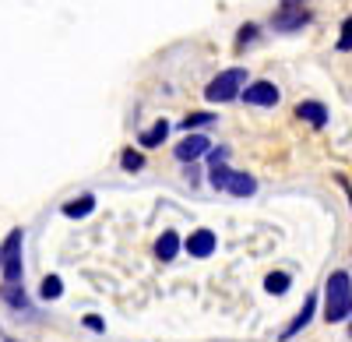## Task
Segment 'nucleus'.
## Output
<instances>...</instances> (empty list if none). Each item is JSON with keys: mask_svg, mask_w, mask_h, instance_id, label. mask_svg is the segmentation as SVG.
I'll return each instance as SVG.
<instances>
[{"mask_svg": "<svg viewBox=\"0 0 352 342\" xmlns=\"http://www.w3.org/2000/svg\"><path fill=\"white\" fill-rule=\"evenodd\" d=\"M352 314V279L349 272H331L324 286V321H345Z\"/></svg>", "mask_w": 352, "mask_h": 342, "instance_id": "f257e3e1", "label": "nucleus"}, {"mask_svg": "<svg viewBox=\"0 0 352 342\" xmlns=\"http://www.w3.org/2000/svg\"><path fill=\"white\" fill-rule=\"evenodd\" d=\"M296 117L307 120L310 127H324V124H328V106L317 103V99H307V103L296 106Z\"/></svg>", "mask_w": 352, "mask_h": 342, "instance_id": "6e6552de", "label": "nucleus"}, {"mask_svg": "<svg viewBox=\"0 0 352 342\" xmlns=\"http://www.w3.org/2000/svg\"><path fill=\"white\" fill-rule=\"evenodd\" d=\"M338 50H342V53H349V50H352V18H345V21H342V32H338Z\"/></svg>", "mask_w": 352, "mask_h": 342, "instance_id": "aec40b11", "label": "nucleus"}, {"mask_svg": "<svg viewBox=\"0 0 352 342\" xmlns=\"http://www.w3.org/2000/svg\"><path fill=\"white\" fill-rule=\"evenodd\" d=\"M314 310H317V297L310 293V297L303 300V307H300V314H296V318H292V325H289V328L282 332V339H292V335H296L300 328H307V325L314 321Z\"/></svg>", "mask_w": 352, "mask_h": 342, "instance_id": "1a4fd4ad", "label": "nucleus"}, {"mask_svg": "<svg viewBox=\"0 0 352 342\" xmlns=\"http://www.w3.org/2000/svg\"><path fill=\"white\" fill-rule=\"evenodd\" d=\"M166 134H169V120H159L155 127H148V131L141 134V145L144 149H155V145H162V141H166Z\"/></svg>", "mask_w": 352, "mask_h": 342, "instance_id": "4468645a", "label": "nucleus"}, {"mask_svg": "<svg viewBox=\"0 0 352 342\" xmlns=\"http://www.w3.org/2000/svg\"><path fill=\"white\" fill-rule=\"evenodd\" d=\"M229 159V149L222 145V149H208V166H215V162H226Z\"/></svg>", "mask_w": 352, "mask_h": 342, "instance_id": "5701e85b", "label": "nucleus"}, {"mask_svg": "<svg viewBox=\"0 0 352 342\" xmlns=\"http://www.w3.org/2000/svg\"><path fill=\"white\" fill-rule=\"evenodd\" d=\"M215 247H219V237L212 230H194L187 237V244H184V250L190 254V258H212Z\"/></svg>", "mask_w": 352, "mask_h": 342, "instance_id": "423d86ee", "label": "nucleus"}, {"mask_svg": "<svg viewBox=\"0 0 352 342\" xmlns=\"http://www.w3.org/2000/svg\"><path fill=\"white\" fill-rule=\"evenodd\" d=\"M0 300L11 303L14 310H25V307H28V297H25V290H21V282H4V286H0Z\"/></svg>", "mask_w": 352, "mask_h": 342, "instance_id": "f8f14e48", "label": "nucleus"}, {"mask_svg": "<svg viewBox=\"0 0 352 342\" xmlns=\"http://www.w3.org/2000/svg\"><path fill=\"white\" fill-rule=\"evenodd\" d=\"M85 328L88 332H106V321L99 314H85Z\"/></svg>", "mask_w": 352, "mask_h": 342, "instance_id": "4be33fe9", "label": "nucleus"}, {"mask_svg": "<svg viewBox=\"0 0 352 342\" xmlns=\"http://www.w3.org/2000/svg\"><path fill=\"white\" fill-rule=\"evenodd\" d=\"M21 244H25V233L21 230H11L8 240H4V247H0V272H4V282H21V275H25Z\"/></svg>", "mask_w": 352, "mask_h": 342, "instance_id": "7ed1b4c3", "label": "nucleus"}, {"mask_svg": "<svg viewBox=\"0 0 352 342\" xmlns=\"http://www.w3.org/2000/svg\"><path fill=\"white\" fill-rule=\"evenodd\" d=\"M229 177H232V169H229L226 162H215V166H212V173H208V180H212V187H215V191H226Z\"/></svg>", "mask_w": 352, "mask_h": 342, "instance_id": "a211bd4d", "label": "nucleus"}, {"mask_svg": "<svg viewBox=\"0 0 352 342\" xmlns=\"http://www.w3.org/2000/svg\"><path fill=\"white\" fill-rule=\"evenodd\" d=\"M226 191H229L232 197H250V194H257V180H254L250 173H232L229 184H226Z\"/></svg>", "mask_w": 352, "mask_h": 342, "instance_id": "9d476101", "label": "nucleus"}, {"mask_svg": "<svg viewBox=\"0 0 352 342\" xmlns=\"http://www.w3.org/2000/svg\"><path fill=\"white\" fill-rule=\"evenodd\" d=\"M120 166L127 169V173H138V169H144V156L134 152V149H127V152L120 156Z\"/></svg>", "mask_w": 352, "mask_h": 342, "instance_id": "6ab92c4d", "label": "nucleus"}, {"mask_svg": "<svg viewBox=\"0 0 352 342\" xmlns=\"http://www.w3.org/2000/svg\"><path fill=\"white\" fill-rule=\"evenodd\" d=\"M254 39H257V25H243L240 32H236V46H240V50H243L247 43H254Z\"/></svg>", "mask_w": 352, "mask_h": 342, "instance_id": "412c9836", "label": "nucleus"}, {"mask_svg": "<svg viewBox=\"0 0 352 342\" xmlns=\"http://www.w3.org/2000/svg\"><path fill=\"white\" fill-rule=\"evenodd\" d=\"M303 25H310V11L296 8V4H282V11L272 14V28H275V32H300Z\"/></svg>", "mask_w": 352, "mask_h": 342, "instance_id": "20e7f679", "label": "nucleus"}, {"mask_svg": "<svg viewBox=\"0 0 352 342\" xmlns=\"http://www.w3.org/2000/svg\"><path fill=\"white\" fill-rule=\"evenodd\" d=\"M155 254L162 261H173L176 254H180V233H173V230H166L159 240H155Z\"/></svg>", "mask_w": 352, "mask_h": 342, "instance_id": "9b49d317", "label": "nucleus"}, {"mask_svg": "<svg viewBox=\"0 0 352 342\" xmlns=\"http://www.w3.org/2000/svg\"><path fill=\"white\" fill-rule=\"evenodd\" d=\"M243 85H247V71L243 67H229V71H222L219 78L208 81L204 99L208 103H229V99H236L243 92Z\"/></svg>", "mask_w": 352, "mask_h": 342, "instance_id": "f03ea898", "label": "nucleus"}, {"mask_svg": "<svg viewBox=\"0 0 352 342\" xmlns=\"http://www.w3.org/2000/svg\"><path fill=\"white\" fill-rule=\"evenodd\" d=\"M39 297H43V300H60V297H64V282H60V275H46V279H43V286H39Z\"/></svg>", "mask_w": 352, "mask_h": 342, "instance_id": "2eb2a0df", "label": "nucleus"}, {"mask_svg": "<svg viewBox=\"0 0 352 342\" xmlns=\"http://www.w3.org/2000/svg\"><path fill=\"white\" fill-rule=\"evenodd\" d=\"M208 149H212V141L204 138V134H187L180 145H176V159H180V162H194V159H201Z\"/></svg>", "mask_w": 352, "mask_h": 342, "instance_id": "0eeeda50", "label": "nucleus"}, {"mask_svg": "<svg viewBox=\"0 0 352 342\" xmlns=\"http://www.w3.org/2000/svg\"><path fill=\"white\" fill-rule=\"evenodd\" d=\"M215 124V113H187L184 117V131H201V127H212Z\"/></svg>", "mask_w": 352, "mask_h": 342, "instance_id": "f3484780", "label": "nucleus"}, {"mask_svg": "<svg viewBox=\"0 0 352 342\" xmlns=\"http://www.w3.org/2000/svg\"><path fill=\"white\" fill-rule=\"evenodd\" d=\"M349 335H352V325H349Z\"/></svg>", "mask_w": 352, "mask_h": 342, "instance_id": "393cba45", "label": "nucleus"}, {"mask_svg": "<svg viewBox=\"0 0 352 342\" xmlns=\"http://www.w3.org/2000/svg\"><path fill=\"white\" fill-rule=\"evenodd\" d=\"M289 286H292V279H289L285 272H272L268 279H264V290H268L272 297H282V293H285Z\"/></svg>", "mask_w": 352, "mask_h": 342, "instance_id": "dca6fc26", "label": "nucleus"}, {"mask_svg": "<svg viewBox=\"0 0 352 342\" xmlns=\"http://www.w3.org/2000/svg\"><path fill=\"white\" fill-rule=\"evenodd\" d=\"M240 96H243L247 106H278V99H282L278 85H272V81H254V85H247Z\"/></svg>", "mask_w": 352, "mask_h": 342, "instance_id": "39448f33", "label": "nucleus"}, {"mask_svg": "<svg viewBox=\"0 0 352 342\" xmlns=\"http://www.w3.org/2000/svg\"><path fill=\"white\" fill-rule=\"evenodd\" d=\"M282 4H296V8H303V0H282Z\"/></svg>", "mask_w": 352, "mask_h": 342, "instance_id": "b1692460", "label": "nucleus"}, {"mask_svg": "<svg viewBox=\"0 0 352 342\" xmlns=\"http://www.w3.org/2000/svg\"><path fill=\"white\" fill-rule=\"evenodd\" d=\"M92 209H96V197L92 194H81V197H74V202L64 205V215L67 219H85V215H92Z\"/></svg>", "mask_w": 352, "mask_h": 342, "instance_id": "ddd939ff", "label": "nucleus"}]
</instances>
